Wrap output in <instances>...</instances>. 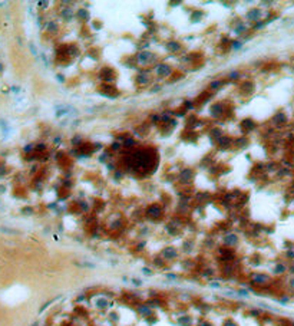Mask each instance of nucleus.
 I'll list each match as a JSON object with an SVG mask.
<instances>
[{
  "mask_svg": "<svg viewBox=\"0 0 294 326\" xmlns=\"http://www.w3.org/2000/svg\"><path fill=\"white\" fill-rule=\"evenodd\" d=\"M139 312H142V315H149V309L148 308H139Z\"/></svg>",
  "mask_w": 294,
  "mask_h": 326,
  "instance_id": "obj_8",
  "label": "nucleus"
},
{
  "mask_svg": "<svg viewBox=\"0 0 294 326\" xmlns=\"http://www.w3.org/2000/svg\"><path fill=\"white\" fill-rule=\"evenodd\" d=\"M157 73H158L159 76H168V75L171 73V68H169L168 65H165V63H161L159 66L157 68Z\"/></svg>",
  "mask_w": 294,
  "mask_h": 326,
  "instance_id": "obj_1",
  "label": "nucleus"
},
{
  "mask_svg": "<svg viewBox=\"0 0 294 326\" xmlns=\"http://www.w3.org/2000/svg\"><path fill=\"white\" fill-rule=\"evenodd\" d=\"M162 254H164V257H166V259H175L176 257V251H175V249H172V247L165 249Z\"/></svg>",
  "mask_w": 294,
  "mask_h": 326,
  "instance_id": "obj_2",
  "label": "nucleus"
},
{
  "mask_svg": "<svg viewBox=\"0 0 294 326\" xmlns=\"http://www.w3.org/2000/svg\"><path fill=\"white\" fill-rule=\"evenodd\" d=\"M138 82H139V83H145V82H148V76L147 75H139Z\"/></svg>",
  "mask_w": 294,
  "mask_h": 326,
  "instance_id": "obj_7",
  "label": "nucleus"
},
{
  "mask_svg": "<svg viewBox=\"0 0 294 326\" xmlns=\"http://www.w3.org/2000/svg\"><path fill=\"white\" fill-rule=\"evenodd\" d=\"M149 58H151V53H149V52H142V53L138 55V59H139L142 63H147L148 60H149Z\"/></svg>",
  "mask_w": 294,
  "mask_h": 326,
  "instance_id": "obj_5",
  "label": "nucleus"
},
{
  "mask_svg": "<svg viewBox=\"0 0 294 326\" xmlns=\"http://www.w3.org/2000/svg\"><path fill=\"white\" fill-rule=\"evenodd\" d=\"M168 48H169V49H178L179 46H178V45H175V43H169V46H168Z\"/></svg>",
  "mask_w": 294,
  "mask_h": 326,
  "instance_id": "obj_9",
  "label": "nucleus"
},
{
  "mask_svg": "<svg viewBox=\"0 0 294 326\" xmlns=\"http://www.w3.org/2000/svg\"><path fill=\"white\" fill-rule=\"evenodd\" d=\"M237 241H238V237H237L235 234H230V236H227V239H225V243H227L228 246L237 244Z\"/></svg>",
  "mask_w": 294,
  "mask_h": 326,
  "instance_id": "obj_4",
  "label": "nucleus"
},
{
  "mask_svg": "<svg viewBox=\"0 0 294 326\" xmlns=\"http://www.w3.org/2000/svg\"><path fill=\"white\" fill-rule=\"evenodd\" d=\"M248 17L253 19V20H258V19H260V10H257V9H255V10H251V12L248 13Z\"/></svg>",
  "mask_w": 294,
  "mask_h": 326,
  "instance_id": "obj_6",
  "label": "nucleus"
},
{
  "mask_svg": "<svg viewBox=\"0 0 294 326\" xmlns=\"http://www.w3.org/2000/svg\"><path fill=\"white\" fill-rule=\"evenodd\" d=\"M148 213H149L152 217H158V216H161V208L158 205H152V207L148 208Z\"/></svg>",
  "mask_w": 294,
  "mask_h": 326,
  "instance_id": "obj_3",
  "label": "nucleus"
}]
</instances>
